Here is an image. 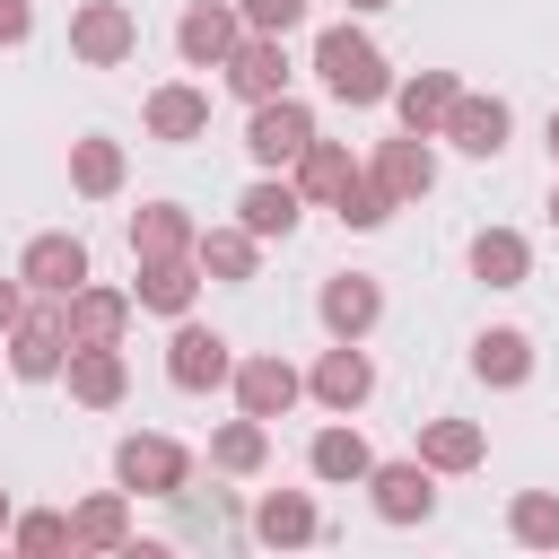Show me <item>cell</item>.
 <instances>
[{"label": "cell", "mask_w": 559, "mask_h": 559, "mask_svg": "<svg viewBox=\"0 0 559 559\" xmlns=\"http://www.w3.org/2000/svg\"><path fill=\"white\" fill-rule=\"evenodd\" d=\"M472 280L480 288H524L533 280V236L524 227H480L472 236Z\"/></svg>", "instance_id": "obj_28"}, {"label": "cell", "mask_w": 559, "mask_h": 559, "mask_svg": "<svg viewBox=\"0 0 559 559\" xmlns=\"http://www.w3.org/2000/svg\"><path fill=\"white\" fill-rule=\"evenodd\" d=\"M463 96V79L454 70H411V79H393V114H402V131H419V140H437V122H445V105Z\"/></svg>", "instance_id": "obj_25"}, {"label": "cell", "mask_w": 559, "mask_h": 559, "mask_svg": "<svg viewBox=\"0 0 559 559\" xmlns=\"http://www.w3.org/2000/svg\"><path fill=\"white\" fill-rule=\"evenodd\" d=\"M0 341H9V376H17V384H52V376H61V358H70L61 297H26V314H17Z\"/></svg>", "instance_id": "obj_3"}, {"label": "cell", "mask_w": 559, "mask_h": 559, "mask_svg": "<svg viewBox=\"0 0 559 559\" xmlns=\"http://www.w3.org/2000/svg\"><path fill=\"white\" fill-rule=\"evenodd\" d=\"M218 79H227L245 105H262V96H288V35H253V26H245V44L218 61Z\"/></svg>", "instance_id": "obj_14"}, {"label": "cell", "mask_w": 559, "mask_h": 559, "mask_svg": "<svg viewBox=\"0 0 559 559\" xmlns=\"http://www.w3.org/2000/svg\"><path fill=\"white\" fill-rule=\"evenodd\" d=\"M288 183L306 192V210H332V201H341V192L358 183V157H349V140H323V131H314V140L297 148V166H288Z\"/></svg>", "instance_id": "obj_19"}, {"label": "cell", "mask_w": 559, "mask_h": 559, "mask_svg": "<svg viewBox=\"0 0 559 559\" xmlns=\"http://www.w3.org/2000/svg\"><path fill=\"white\" fill-rule=\"evenodd\" d=\"M507 131H515L507 96H480V87H463V96L445 105V122H437V140H454L463 157H498V148H507Z\"/></svg>", "instance_id": "obj_15"}, {"label": "cell", "mask_w": 559, "mask_h": 559, "mask_svg": "<svg viewBox=\"0 0 559 559\" xmlns=\"http://www.w3.org/2000/svg\"><path fill=\"white\" fill-rule=\"evenodd\" d=\"M349 9H358V17H367V9H393V0H349Z\"/></svg>", "instance_id": "obj_41"}, {"label": "cell", "mask_w": 559, "mask_h": 559, "mask_svg": "<svg viewBox=\"0 0 559 559\" xmlns=\"http://www.w3.org/2000/svg\"><path fill=\"white\" fill-rule=\"evenodd\" d=\"M358 489L376 498V515H384V524H428V515H437V472H428L419 454H402V463H384V454H376Z\"/></svg>", "instance_id": "obj_9"}, {"label": "cell", "mask_w": 559, "mask_h": 559, "mask_svg": "<svg viewBox=\"0 0 559 559\" xmlns=\"http://www.w3.org/2000/svg\"><path fill=\"white\" fill-rule=\"evenodd\" d=\"M306 140H314V105H297V96H262V105L245 114V157H253L262 175H288Z\"/></svg>", "instance_id": "obj_4"}, {"label": "cell", "mask_w": 559, "mask_h": 559, "mask_svg": "<svg viewBox=\"0 0 559 559\" xmlns=\"http://www.w3.org/2000/svg\"><path fill=\"white\" fill-rule=\"evenodd\" d=\"M210 463H218L227 480H253V472L271 463V419H245V411H236V419L210 437Z\"/></svg>", "instance_id": "obj_32"}, {"label": "cell", "mask_w": 559, "mask_h": 559, "mask_svg": "<svg viewBox=\"0 0 559 559\" xmlns=\"http://www.w3.org/2000/svg\"><path fill=\"white\" fill-rule=\"evenodd\" d=\"M507 533L524 550H559V489H515L507 498Z\"/></svg>", "instance_id": "obj_33"}, {"label": "cell", "mask_w": 559, "mask_h": 559, "mask_svg": "<svg viewBox=\"0 0 559 559\" xmlns=\"http://www.w3.org/2000/svg\"><path fill=\"white\" fill-rule=\"evenodd\" d=\"M314 79H323L332 105H384V96H393V61H384L376 35L349 26V17L314 35Z\"/></svg>", "instance_id": "obj_1"}, {"label": "cell", "mask_w": 559, "mask_h": 559, "mask_svg": "<svg viewBox=\"0 0 559 559\" xmlns=\"http://www.w3.org/2000/svg\"><path fill=\"white\" fill-rule=\"evenodd\" d=\"M236 44H245V9H236V0H192V9L175 17V52H183V70H218Z\"/></svg>", "instance_id": "obj_10"}, {"label": "cell", "mask_w": 559, "mask_h": 559, "mask_svg": "<svg viewBox=\"0 0 559 559\" xmlns=\"http://www.w3.org/2000/svg\"><path fill=\"white\" fill-rule=\"evenodd\" d=\"M122 183H131V157H122V140H105V131L70 140V192H79V201H114Z\"/></svg>", "instance_id": "obj_27"}, {"label": "cell", "mask_w": 559, "mask_h": 559, "mask_svg": "<svg viewBox=\"0 0 559 559\" xmlns=\"http://www.w3.org/2000/svg\"><path fill=\"white\" fill-rule=\"evenodd\" d=\"M114 489H131V498H183L192 489V445L183 437H157V428L122 437L114 445Z\"/></svg>", "instance_id": "obj_2"}, {"label": "cell", "mask_w": 559, "mask_h": 559, "mask_svg": "<svg viewBox=\"0 0 559 559\" xmlns=\"http://www.w3.org/2000/svg\"><path fill=\"white\" fill-rule=\"evenodd\" d=\"M9 515H17V498H9V489H0V542H9Z\"/></svg>", "instance_id": "obj_40"}, {"label": "cell", "mask_w": 559, "mask_h": 559, "mask_svg": "<svg viewBox=\"0 0 559 559\" xmlns=\"http://www.w3.org/2000/svg\"><path fill=\"white\" fill-rule=\"evenodd\" d=\"M472 376H480L489 393H515V384H533V332H515V323H489V332L472 341Z\"/></svg>", "instance_id": "obj_26"}, {"label": "cell", "mask_w": 559, "mask_h": 559, "mask_svg": "<svg viewBox=\"0 0 559 559\" xmlns=\"http://www.w3.org/2000/svg\"><path fill=\"white\" fill-rule=\"evenodd\" d=\"M367 463H376V445L349 428V411H332V428H314V445H306V472H314L323 489H349V480H367Z\"/></svg>", "instance_id": "obj_24"}, {"label": "cell", "mask_w": 559, "mask_h": 559, "mask_svg": "<svg viewBox=\"0 0 559 559\" xmlns=\"http://www.w3.org/2000/svg\"><path fill=\"white\" fill-rule=\"evenodd\" d=\"M9 550H17V559H52V550H70V515H61V507H26V515H9Z\"/></svg>", "instance_id": "obj_34"}, {"label": "cell", "mask_w": 559, "mask_h": 559, "mask_svg": "<svg viewBox=\"0 0 559 559\" xmlns=\"http://www.w3.org/2000/svg\"><path fill=\"white\" fill-rule=\"evenodd\" d=\"M437 480H454V472H480L489 463V428L480 419H419V445H411Z\"/></svg>", "instance_id": "obj_22"}, {"label": "cell", "mask_w": 559, "mask_h": 559, "mask_svg": "<svg viewBox=\"0 0 559 559\" xmlns=\"http://www.w3.org/2000/svg\"><path fill=\"white\" fill-rule=\"evenodd\" d=\"M542 140H550V166H559V105H550V131H542Z\"/></svg>", "instance_id": "obj_39"}, {"label": "cell", "mask_w": 559, "mask_h": 559, "mask_svg": "<svg viewBox=\"0 0 559 559\" xmlns=\"http://www.w3.org/2000/svg\"><path fill=\"white\" fill-rule=\"evenodd\" d=\"M227 376H236V341H227V332H210V323H192V314H175L166 384H175V393H218Z\"/></svg>", "instance_id": "obj_5"}, {"label": "cell", "mask_w": 559, "mask_h": 559, "mask_svg": "<svg viewBox=\"0 0 559 559\" xmlns=\"http://www.w3.org/2000/svg\"><path fill=\"white\" fill-rule=\"evenodd\" d=\"M131 314H140V306H131V288H105V280H79V288L61 297L70 349H79V341H122V332H131Z\"/></svg>", "instance_id": "obj_18"}, {"label": "cell", "mask_w": 559, "mask_h": 559, "mask_svg": "<svg viewBox=\"0 0 559 559\" xmlns=\"http://www.w3.org/2000/svg\"><path fill=\"white\" fill-rule=\"evenodd\" d=\"M192 262H201V280L245 288V280L262 271V236H253V227H236V218H227V227H201V236H192Z\"/></svg>", "instance_id": "obj_23"}, {"label": "cell", "mask_w": 559, "mask_h": 559, "mask_svg": "<svg viewBox=\"0 0 559 559\" xmlns=\"http://www.w3.org/2000/svg\"><path fill=\"white\" fill-rule=\"evenodd\" d=\"M17 280H26V297H70L79 280H96V262H87V236H70V227H44V236H26V253H17Z\"/></svg>", "instance_id": "obj_8"}, {"label": "cell", "mask_w": 559, "mask_h": 559, "mask_svg": "<svg viewBox=\"0 0 559 559\" xmlns=\"http://www.w3.org/2000/svg\"><path fill=\"white\" fill-rule=\"evenodd\" d=\"M70 550H131V489H96L70 507Z\"/></svg>", "instance_id": "obj_29"}, {"label": "cell", "mask_w": 559, "mask_h": 559, "mask_svg": "<svg viewBox=\"0 0 559 559\" xmlns=\"http://www.w3.org/2000/svg\"><path fill=\"white\" fill-rule=\"evenodd\" d=\"M236 9H245V26H253V35H288V26H306V9H314V0H236Z\"/></svg>", "instance_id": "obj_36"}, {"label": "cell", "mask_w": 559, "mask_h": 559, "mask_svg": "<svg viewBox=\"0 0 559 559\" xmlns=\"http://www.w3.org/2000/svg\"><path fill=\"white\" fill-rule=\"evenodd\" d=\"M192 236H201V218H192L183 201H148V210H131V262L192 253Z\"/></svg>", "instance_id": "obj_30"}, {"label": "cell", "mask_w": 559, "mask_h": 559, "mask_svg": "<svg viewBox=\"0 0 559 559\" xmlns=\"http://www.w3.org/2000/svg\"><path fill=\"white\" fill-rule=\"evenodd\" d=\"M367 175L384 183V201H393V210H411V201H428V192H437V148H428L419 131H402V140H376Z\"/></svg>", "instance_id": "obj_13"}, {"label": "cell", "mask_w": 559, "mask_h": 559, "mask_svg": "<svg viewBox=\"0 0 559 559\" xmlns=\"http://www.w3.org/2000/svg\"><path fill=\"white\" fill-rule=\"evenodd\" d=\"M227 393H236V411H245V419H288V411L306 402V367H288L280 349H253V358H236Z\"/></svg>", "instance_id": "obj_7"}, {"label": "cell", "mask_w": 559, "mask_h": 559, "mask_svg": "<svg viewBox=\"0 0 559 559\" xmlns=\"http://www.w3.org/2000/svg\"><path fill=\"white\" fill-rule=\"evenodd\" d=\"M297 218H306V192H297L288 175H253V183L236 192V227H253L262 245H271V236L288 245V236H297Z\"/></svg>", "instance_id": "obj_20"}, {"label": "cell", "mask_w": 559, "mask_h": 559, "mask_svg": "<svg viewBox=\"0 0 559 559\" xmlns=\"http://www.w3.org/2000/svg\"><path fill=\"white\" fill-rule=\"evenodd\" d=\"M131 52H140V17H131L122 0H79V9H70V61L122 70Z\"/></svg>", "instance_id": "obj_6"}, {"label": "cell", "mask_w": 559, "mask_h": 559, "mask_svg": "<svg viewBox=\"0 0 559 559\" xmlns=\"http://www.w3.org/2000/svg\"><path fill=\"white\" fill-rule=\"evenodd\" d=\"M17 314H26V280H17V271H9V280H0V332H9V323H17Z\"/></svg>", "instance_id": "obj_38"}, {"label": "cell", "mask_w": 559, "mask_h": 559, "mask_svg": "<svg viewBox=\"0 0 559 559\" xmlns=\"http://www.w3.org/2000/svg\"><path fill=\"white\" fill-rule=\"evenodd\" d=\"M314 314H323V332H332V341H367V332L384 323V288H376L367 271H332V280H323V297H314Z\"/></svg>", "instance_id": "obj_16"}, {"label": "cell", "mask_w": 559, "mask_h": 559, "mask_svg": "<svg viewBox=\"0 0 559 559\" xmlns=\"http://www.w3.org/2000/svg\"><path fill=\"white\" fill-rule=\"evenodd\" d=\"M192 297H201V262L192 253H157V262H140V280H131V306L140 314H192Z\"/></svg>", "instance_id": "obj_21"}, {"label": "cell", "mask_w": 559, "mask_h": 559, "mask_svg": "<svg viewBox=\"0 0 559 559\" xmlns=\"http://www.w3.org/2000/svg\"><path fill=\"white\" fill-rule=\"evenodd\" d=\"M306 393H314L323 411H367V393H376V358H367L358 341H332V349L306 367Z\"/></svg>", "instance_id": "obj_17"}, {"label": "cell", "mask_w": 559, "mask_h": 559, "mask_svg": "<svg viewBox=\"0 0 559 559\" xmlns=\"http://www.w3.org/2000/svg\"><path fill=\"white\" fill-rule=\"evenodd\" d=\"M332 218H341V227H358V236H367V227H384V218H393V201H384V183H376V175H367V166H358V183H349V192H341V201H332Z\"/></svg>", "instance_id": "obj_35"}, {"label": "cell", "mask_w": 559, "mask_h": 559, "mask_svg": "<svg viewBox=\"0 0 559 559\" xmlns=\"http://www.w3.org/2000/svg\"><path fill=\"white\" fill-rule=\"evenodd\" d=\"M35 35V0H0V52Z\"/></svg>", "instance_id": "obj_37"}, {"label": "cell", "mask_w": 559, "mask_h": 559, "mask_svg": "<svg viewBox=\"0 0 559 559\" xmlns=\"http://www.w3.org/2000/svg\"><path fill=\"white\" fill-rule=\"evenodd\" d=\"M314 533H323V515H314L306 489H271V498L253 507V542H271V550H297V542H314Z\"/></svg>", "instance_id": "obj_31"}, {"label": "cell", "mask_w": 559, "mask_h": 559, "mask_svg": "<svg viewBox=\"0 0 559 559\" xmlns=\"http://www.w3.org/2000/svg\"><path fill=\"white\" fill-rule=\"evenodd\" d=\"M61 384H70L79 411H114V402L131 393V358H122V341H79V349L61 358Z\"/></svg>", "instance_id": "obj_12"}, {"label": "cell", "mask_w": 559, "mask_h": 559, "mask_svg": "<svg viewBox=\"0 0 559 559\" xmlns=\"http://www.w3.org/2000/svg\"><path fill=\"white\" fill-rule=\"evenodd\" d=\"M550 227H559V183H550Z\"/></svg>", "instance_id": "obj_42"}, {"label": "cell", "mask_w": 559, "mask_h": 559, "mask_svg": "<svg viewBox=\"0 0 559 559\" xmlns=\"http://www.w3.org/2000/svg\"><path fill=\"white\" fill-rule=\"evenodd\" d=\"M140 131H148V140H166V148L210 140V87H192V79L148 87V96H140Z\"/></svg>", "instance_id": "obj_11"}]
</instances>
